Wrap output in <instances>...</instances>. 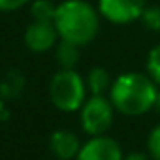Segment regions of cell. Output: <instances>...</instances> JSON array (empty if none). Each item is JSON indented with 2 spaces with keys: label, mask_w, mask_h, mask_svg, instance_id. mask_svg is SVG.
<instances>
[{
  "label": "cell",
  "mask_w": 160,
  "mask_h": 160,
  "mask_svg": "<svg viewBox=\"0 0 160 160\" xmlns=\"http://www.w3.org/2000/svg\"><path fill=\"white\" fill-rule=\"evenodd\" d=\"M53 23L60 40L81 47L96 38L100 30V12L87 0H64L57 4Z\"/></svg>",
  "instance_id": "cell-1"
},
{
  "label": "cell",
  "mask_w": 160,
  "mask_h": 160,
  "mask_svg": "<svg viewBox=\"0 0 160 160\" xmlns=\"http://www.w3.org/2000/svg\"><path fill=\"white\" fill-rule=\"evenodd\" d=\"M156 92V83L149 77V73L126 72L113 81L109 89V100L119 113L138 117L154 108Z\"/></svg>",
  "instance_id": "cell-2"
},
{
  "label": "cell",
  "mask_w": 160,
  "mask_h": 160,
  "mask_svg": "<svg viewBox=\"0 0 160 160\" xmlns=\"http://www.w3.org/2000/svg\"><path fill=\"white\" fill-rule=\"evenodd\" d=\"M87 81L73 68H60L49 81V98L51 104L64 111H79L87 100Z\"/></svg>",
  "instance_id": "cell-3"
},
{
  "label": "cell",
  "mask_w": 160,
  "mask_h": 160,
  "mask_svg": "<svg viewBox=\"0 0 160 160\" xmlns=\"http://www.w3.org/2000/svg\"><path fill=\"white\" fill-rule=\"evenodd\" d=\"M113 113L115 108L109 98L104 94H92L85 100V104L79 109L81 128L89 136H104L113 124Z\"/></svg>",
  "instance_id": "cell-4"
},
{
  "label": "cell",
  "mask_w": 160,
  "mask_h": 160,
  "mask_svg": "<svg viewBox=\"0 0 160 160\" xmlns=\"http://www.w3.org/2000/svg\"><path fill=\"white\" fill-rule=\"evenodd\" d=\"M145 0H98V12L113 25H130L141 19Z\"/></svg>",
  "instance_id": "cell-5"
},
{
  "label": "cell",
  "mask_w": 160,
  "mask_h": 160,
  "mask_svg": "<svg viewBox=\"0 0 160 160\" xmlns=\"http://www.w3.org/2000/svg\"><path fill=\"white\" fill-rule=\"evenodd\" d=\"M122 149L113 139L104 136H91L79 149L75 160H122Z\"/></svg>",
  "instance_id": "cell-6"
},
{
  "label": "cell",
  "mask_w": 160,
  "mask_h": 160,
  "mask_svg": "<svg viewBox=\"0 0 160 160\" xmlns=\"http://www.w3.org/2000/svg\"><path fill=\"white\" fill-rule=\"evenodd\" d=\"M58 32L53 21H32L25 30V45L32 53H47L57 45Z\"/></svg>",
  "instance_id": "cell-7"
},
{
  "label": "cell",
  "mask_w": 160,
  "mask_h": 160,
  "mask_svg": "<svg viewBox=\"0 0 160 160\" xmlns=\"http://www.w3.org/2000/svg\"><path fill=\"white\" fill-rule=\"evenodd\" d=\"M81 141L72 130H55L49 136V151L58 158V160H75L79 149H81Z\"/></svg>",
  "instance_id": "cell-8"
},
{
  "label": "cell",
  "mask_w": 160,
  "mask_h": 160,
  "mask_svg": "<svg viewBox=\"0 0 160 160\" xmlns=\"http://www.w3.org/2000/svg\"><path fill=\"white\" fill-rule=\"evenodd\" d=\"M111 75L106 68L96 66L87 73V89L91 91V94H106L111 89Z\"/></svg>",
  "instance_id": "cell-9"
},
{
  "label": "cell",
  "mask_w": 160,
  "mask_h": 160,
  "mask_svg": "<svg viewBox=\"0 0 160 160\" xmlns=\"http://www.w3.org/2000/svg\"><path fill=\"white\" fill-rule=\"evenodd\" d=\"M57 60L60 64V68H75L77 60H79V45L60 40L57 43Z\"/></svg>",
  "instance_id": "cell-10"
},
{
  "label": "cell",
  "mask_w": 160,
  "mask_h": 160,
  "mask_svg": "<svg viewBox=\"0 0 160 160\" xmlns=\"http://www.w3.org/2000/svg\"><path fill=\"white\" fill-rule=\"evenodd\" d=\"M57 4L51 0H34L30 6V15L34 21H55Z\"/></svg>",
  "instance_id": "cell-11"
},
{
  "label": "cell",
  "mask_w": 160,
  "mask_h": 160,
  "mask_svg": "<svg viewBox=\"0 0 160 160\" xmlns=\"http://www.w3.org/2000/svg\"><path fill=\"white\" fill-rule=\"evenodd\" d=\"M147 73L156 85H160V45H154L147 53V62H145Z\"/></svg>",
  "instance_id": "cell-12"
},
{
  "label": "cell",
  "mask_w": 160,
  "mask_h": 160,
  "mask_svg": "<svg viewBox=\"0 0 160 160\" xmlns=\"http://www.w3.org/2000/svg\"><path fill=\"white\" fill-rule=\"evenodd\" d=\"M141 23L147 30L158 32L160 30V6H145L141 13Z\"/></svg>",
  "instance_id": "cell-13"
},
{
  "label": "cell",
  "mask_w": 160,
  "mask_h": 160,
  "mask_svg": "<svg viewBox=\"0 0 160 160\" xmlns=\"http://www.w3.org/2000/svg\"><path fill=\"white\" fill-rule=\"evenodd\" d=\"M147 151L152 160H160V124H156L147 138Z\"/></svg>",
  "instance_id": "cell-14"
},
{
  "label": "cell",
  "mask_w": 160,
  "mask_h": 160,
  "mask_svg": "<svg viewBox=\"0 0 160 160\" xmlns=\"http://www.w3.org/2000/svg\"><path fill=\"white\" fill-rule=\"evenodd\" d=\"M30 0H0V12H17Z\"/></svg>",
  "instance_id": "cell-15"
},
{
  "label": "cell",
  "mask_w": 160,
  "mask_h": 160,
  "mask_svg": "<svg viewBox=\"0 0 160 160\" xmlns=\"http://www.w3.org/2000/svg\"><path fill=\"white\" fill-rule=\"evenodd\" d=\"M122 160H151L147 154H143V152H130V154H126Z\"/></svg>",
  "instance_id": "cell-16"
},
{
  "label": "cell",
  "mask_w": 160,
  "mask_h": 160,
  "mask_svg": "<svg viewBox=\"0 0 160 160\" xmlns=\"http://www.w3.org/2000/svg\"><path fill=\"white\" fill-rule=\"evenodd\" d=\"M154 109L160 113V91L156 92V100H154Z\"/></svg>",
  "instance_id": "cell-17"
},
{
  "label": "cell",
  "mask_w": 160,
  "mask_h": 160,
  "mask_svg": "<svg viewBox=\"0 0 160 160\" xmlns=\"http://www.w3.org/2000/svg\"><path fill=\"white\" fill-rule=\"evenodd\" d=\"M57 160H58V158H57Z\"/></svg>",
  "instance_id": "cell-18"
}]
</instances>
